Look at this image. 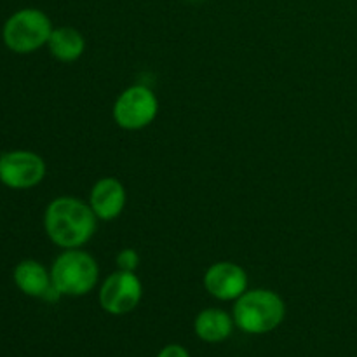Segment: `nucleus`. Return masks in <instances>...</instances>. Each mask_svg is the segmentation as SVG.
Here are the masks:
<instances>
[{
  "instance_id": "1",
  "label": "nucleus",
  "mask_w": 357,
  "mask_h": 357,
  "mask_svg": "<svg viewBox=\"0 0 357 357\" xmlns=\"http://www.w3.org/2000/svg\"><path fill=\"white\" fill-rule=\"evenodd\" d=\"M45 234L63 250L82 248L93 239L98 218L89 202L77 197H58L49 202L44 215Z\"/></svg>"
},
{
  "instance_id": "2",
  "label": "nucleus",
  "mask_w": 357,
  "mask_h": 357,
  "mask_svg": "<svg viewBox=\"0 0 357 357\" xmlns=\"http://www.w3.org/2000/svg\"><path fill=\"white\" fill-rule=\"evenodd\" d=\"M236 328L248 335H265L278 330L286 317V303L272 289H248L232 309Z\"/></svg>"
},
{
  "instance_id": "3",
  "label": "nucleus",
  "mask_w": 357,
  "mask_h": 357,
  "mask_svg": "<svg viewBox=\"0 0 357 357\" xmlns=\"http://www.w3.org/2000/svg\"><path fill=\"white\" fill-rule=\"evenodd\" d=\"M51 279L63 296H84L96 288L100 267L87 251L65 250L52 264Z\"/></svg>"
},
{
  "instance_id": "4",
  "label": "nucleus",
  "mask_w": 357,
  "mask_h": 357,
  "mask_svg": "<svg viewBox=\"0 0 357 357\" xmlns=\"http://www.w3.org/2000/svg\"><path fill=\"white\" fill-rule=\"evenodd\" d=\"M52 21L44 10L26 7L20 9L6 21L2 30L3 44L17 54H30L47 45L51 37Z\"/></svg>"
},
{
  "instance_id": "5",
  "label": "nucleus",
  "mask_w": 357,
  "mask_h": 357,
  "mask_svg": "<svg viewBox=\"0 0 357 357\" xmlns=\"http://www.w3.org/2000/svg\"><path fill=\"white\" fill-rule=\"evenodd\" d=\"M114 121L124 131H139L152 124L159 114V100L150 87L136 84L117 96L114 103Z\"/></svg>"
},
{
  "instance_id": "6",
  "label": "nucleus",
  "mask_w": 357,
  "mask_h": 357,
  "mask_svg": "<svg viewBox=\"0 0 357 357\" xmlns=\"http://www.w3.org/2000/svg\"><path fill=\"white\" fill-rule=\"evenodd\" d=\"M143 284L136 272L119 271L105 279L100 288V305L112 316H124L139 305Z\"/></svg>"
},
{
  "instance_id": "7",
  "label": "nucleus",
  "mask_w": 357,
  "mask_h": 357,
  "mask_svg": "<svg viewBox=\"0 0 357 357\" xmlns=\"http://www.w3.org/2000/svg\"><path fill=\"white\" fill-rule=\"evenodd\" d=\"M45 162L30 150H13L0 157V181L14 190L33 188L44 180Z\"/></svg>"
},
{
  "instance_id": "8",
  "label": "nucleus",
  "mask_w": 357,
  "mask_h": 357,
  "mask_svg": "<svg viewBox=\"0 0 357 357\" xmlns=\"http://www.w3.org/2000/svg\"><path fill=\"white\" fill-rule=\"evenodd\" d=\"M204 289L216 300L236 302L248 291V274L234 261H216L206 271Z\"/></svg>"
},
{
  "instance_id": "9",
  "label": "nucleus",
  "mask_w": 357,
  "mask_h": 357,
  "mask_svg": "<svg viewBox=\"0 0 357 357\" xmlns=\"http://www.w3.org/2000/svg\"><path fill=\"white\" fill-rule=\"evenodd\" d=\"M126 202H128V192L117 178H100L91 188L89 206L101 222H112L119 218L124 213Z\"/></svg>"
},
{
  "instance_id": "10",
  "label": "nucleus",
  "mask_w": 357,
  "mask_h": 357,
  "mask_svg": "<svg viewBox=\"0 0 357 357\" xmlns=\"http://www.w3.org/2000/svg\"><path fill=\"white\" fill-rule=\"evenodd\" d=\"M14 282L21 293L44 300L52 289L51 272L37 260H23L14 268Z\"/></svg>"
},
{
  "instance_id": "11",
  "label": "nucleus",
  "mask_w": 357,
  "mask_h": 357,
  "mask_svg": "<svg viewBox=\"0 0 357 357\" xmlns=\"http://www.w3.org/2000/svg\"><path fill=\"white\" fill-rule=\"evenodd\" d=\"M234 317L222 309H204L194 321V331L206 344H220L232 335Z\"/></svg>"
},
{
  "instance_id": "12",
  "label": "nucleus",
  "mask_w": 357,
  "mask_h": 357,
  "mask_svg": "<svg viewBox=\"0 0 357 357\" xmlns=\"http://www.w3.org/2000/svg\"><path fill=\"white\" fill-rule=\"evenodd\" d=\"M47 47L52 58H56L58 61L73 63L82 58L84 51H86V38L77 28L58 26L52 30Z\"/></svg>"
},
{
  "instance_id": "13",
  "label": "nucleus",
  "mask_w": 357,
  "mask_h": 357,
  "mask_svg": "<svg viewBox=\"0 0 357 357\" xmlns=\"http://www.w3.org/2000/svg\"><path fill=\"white\" fill-rule=\"evenodd\" d=\"M115 261H117L119 271L136 272V268L139 267V255L138 251L132 250V248H126V250L119 251L117 260Z\"/></svg>"
},
{
  "instance_id": "14",
  "label": "nucleus",
  "mask_w": 357,
  "mask_h": 357,
  "mask_svg": "<svg viewBox=\"0 0 357 357\" xmlns=\"http://www.w3.org/2000/svg\"><path fill=\"white\" fill-rule=\"evenodd\" d=\"M157 357H190V354H188V351L183 347V345L171 344V345H166L164 349H160V352L157 354Z\"/></svg>"
},
{
  "instance_id": "15",
  "label": "nucleus",
  "mask_w": 357,
  "mask_h": 357,
  "mask_svg": "<svg viewBox=\"0 0 357 357\" xmlns=\"http://www.w3.org/2000/svg\"><path fill=\"white\" fill-rule=\"evenodd\" d=\"M190 2H197V0H190Z\"/></svg>"
}]
</instances>
